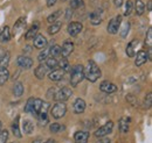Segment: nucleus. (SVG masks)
<instances>
[{
	"instance_id": "1",
	"label": "nucleus",
	"mask_w": 152,
	"mask_h": 143,
	"mask_svg": "<svg viewBox=\"0 0 152 143\" xmlns=\"http://www.w3.org/2000/svg\"><path fill=\"white\" fill-rule=\"evenodd\" d=\"M83 72H84V78H87L90 83L97 82V79L102 76L101 69L94 61H88L86 68H83Z\"/></svg>"
},
{
	"instance_id": "2",
	"label": "nucleus",
	"mask_w": 152,
	"mask_h": 143,
	"mask_svg": "<svg viewBox=\"0 0 152 143\" xmlns=\"http://www.w3.org/2000/svg\"><path fill=\"white\" fill-rule=\"evenodd\" d=\"M84 79V72H83V65L76 64L72 69V74H70V84L73 87H76L82 80Z\"/></svg>"
},
{
	"instance_id": "3",
	"label": "nucleus",
	"mask_w": 152,
	"mask_h": 143,
	"mask_svg": "<svg viewBox=\"0 0 152 143\" xmlns=\"http://www.w3.org/2000/svg\"><path fill=\"white\" fill-rule=\"evenodd\" d=\"M66 112H67V106H66L64 103H61V101L56 103L52 107V109H50V114H52V116L54 119H61V118H63L66 115Z\"/></svg>"
},
{
	"instance_id": "4",
	"label": "nucleus",
	"mask_w": 152,
	"mask_h": 143,
	"mask_svg": "<svg viewBox=\"0 0 152 143\" xmlns=\"http://www.w3.org/2000/svg\"><path fill=\"white\" fill-rule=\"evenodd\" d=\"M121 23H122V15H116L115 18H113L109 23H108V27H107V30L109 34H117L118 30H119V27H121Z\"/></svg>"
},
{
	"instance_id": "5",
	"label": "nucleus",
	"mask_w": 152,
	"mask_h": 143,
	"mask_svg": "<svg viewBox=\"0 0 152 143\" xmlns=\"http://www.w3.org/2000/svg\"><path fill=\"white\" fill-rule=\"evenodd\" d=\"M113 128H114V122L108 121L105 125L101 126L97 130H95V136L96 137H104L113 131Z\"/></svg>"
},
{
	"instance_id": "6",
	"label": "nucleus",
	"mask_w": 152,
	"mask_h": 143,
	"mask_svg": "<svg viewBox=\"0 0 152 143\" xmlns=\"http://www.w3.org/2000/svg\"><path fill=\"white\" fill-rule=\"evenodd\" d=\"M26 25H27V20L26 18H23V17H21L17 20V22L14 23V26H13V30L11 32V34H13V36H19L23 30H25V28H26Z\"/></svg>"
},
{
	"instance_id": "7",
	"label": "nucleus",
	"mask_w": 152,
	"mask_h": 143,
	"mask_svg": "<svg viewBox=\"0 0 152 143\" xmlns=\"http://www.w3.org/2000/svg\"><path fill=\"white\" fill-rule=\"evenodd\" d=\"M72 94H73L72 90L66 86V87H62V89L57 92L56 94H55V98H54V99H56L57 101L64 103V101H67V100L72 97Z\"/></svg>"
},
{
	"instance_id": "8",
	"label": "nucleus",
	"mask_w": 152,
	"mask_h": 143,
	"mask_svg": "<svg viewBox=\"0 0 152 143\" xmlns=\"http://www.w3.org/2000/svg\"><path fill=\"white\" fill-rule=\"evenodd\" d=\"M82 29H83L82 23H81V22H77V21L70 22V23L68 25V28H67L68 34L72 36V37H75V36L78 35V34L82 32Z\"/></svg>"
},
{
	"instance_id": "9",
	"label": "nucleus",
	"mask_w": 152,
	"mask_h": 143,
	"mask_svg": "<svg viewBox=\"0 0 152 143\" xmlns=\"http://www.w3.org/2000/svg\"><path fill=\"white\" fill-rule=\"evenodd\" d=\"M134 56H136V58H134V65L136 66H142L150 59V54L146 53L145 50L138 51L137 55H134Z\"/></svg>"
},
{
	"instance_id": "10",
	"label": "nucleus",
	"mask_w": 152,
	"mask_h": 143,
	"mask_svg": "<svg viewBox=\"0 0 152 143\" xmlns=\"http://www.w3.org/2000/svg\"><path fill=\"white\" fill-rule=\"evenodd\" d=\"M17 64L18 66L21 69H25V70H28L33 66V59L28 56H19L17 58Z\"/></svg>"
},
{
	"instance_id": "11",
	"label": "nucleus",
	"mask_w": 152,
	"mask_h": 143,
	"mask_svg": "<svg viewBox=\"0 0 152 143\" xmlns=\"http://www.w3.org/2000/svg\"><path fill=\"white\" fill-rule=\"evenodd\" d=\"M74 51V43L70 40H66L61 47V55L62 57L67 58L69 55H72V53Z\"/></svg>"
},
{
	"instance_id": "12",
	"label": "nucleus",
	"mask_w": 152,
	"mask_h": 143,
	"mask_svg": "<svg viewBox=\"0 0 152 143\" xmlns=\"http://www.w3.org/2000/svg\"><path fill=\"white\" fill-rule=\"evenodd\" d=\"M33 40H34V41H33V44H34V47H35L37 49H45V48L47 47L48 41H47V38L43 35L37 34Z\"/></svg>"
},
{
	"instance_id": "13",
	"label": "nucleus",
	"mask_w": 152,
	"mask_h": 143,
	"mask_svg": "<svg viewBox=\"0 0 152 143\" xmlns=\"http://www.w3.org/2000/svg\"><path fill=\"white\" fill-rule=\"evenodd\" d=\"M99 90L102 91V92H104V93H108V94H110V93H114L117 91V86L113 84V83H110V82H102L101 83V85H99Z\"/></svg>"
},
{
	"instance_id": "14",
	"label": "nucleus",
	"mask_w": 152,
	"mask_h": 143,
	"mask_svg": "<svg viewBox=\"0 0 152 143\" xmlns=\"http://www.w3.org/2000/svg\"><path fill=\"white\" fill-rule=\"evenodd\" d=\"M139 44V41L138 40H132L128 46H126V49H125V53H126V56L132 58L136 55V50H137V47Z\"/></svg>"
},
{
	"instance_id": "15",
	"label": "nucleus",
	"mask_w": 152,
	"mask_h": 143,
	"mask_svg": "<svg viewBox=\"0 0 152 143\" xmlns=\"http://www.w3.org/2000/svg\"><path fill=\"white\" fill-rule=\"evenodd\" d=\"M73 109H74L75 114H82L86 109V101L81 98H77L73 104Z\"/></svg>"
},
{
	"instance_id": "16",
	"label": "nucleus",
	"mask_w": 152,
	"mask_h": 143,
	"mask_svg": "<svg viewBox=\"0 0 152 143\" xmlns=\"http://www.w3.org/2000/svg\"><path fill=\"white\" fill-rule=\"evenodd\" d=\"M63 76H64V70H62V69H53L52 71L49 72V74H48L49 79L53 80V82L61 80L63 78Z\"/></svg>"
},
{
	"instance_id": "17",
	"label": "nucleus",
	"mask_w": 152,
	"mask_h": 143,
	"mask_svg": "<svg viewBox=\"0 0 152 143\" xmlns=\"http://www.w3.org/2000/svg\"><path fill=\"white\" fill-rule=\"evenodd\" d=\"M89 139V133L88 131H76L74 135V141L75 143H87Z\"/></svg>"
},
{
	"instance_id": "18",
	"label": "nucleus",
	"mask_w": 152,
	"mask_h": 143,
	"mask_svg": "<svg viewBox=\"0 0 152 143\" xmlns=\"http://www.w3.org/2000/svg\"><path fill=\"white\" fill-rule=\"evenodd\" d=\"M145 4L143 2V0H136L134 1V7H133V9H134V12H136V14L137 15H143L144 13H145Z\"/></svg>"
},
{
	"instance_id": "19",
	"label": "nucleus",
	"mask_w": 152,
	"mask_h": 143,
	"mask_svg": "<svg viewBox=\"0 0 152 143\" xmlns=\"http://www.w3.org/2000/svg\"><path fill=\"white\" fill-rule=\"evenodd\" d=\"M118 128L122 133H128L130 128V119L129 118H122L118 122Z\"/></svg>"
},
{
	"instance_id": "20",
	"label": "nucleus",
	"mask_w": 152,
	"mask_h": 143,
	"mask_svg": "<svg viewBox=\"0 0 152 143\" xmlns=\"http://www.w3.org/2000/svg\"><path fill=\"white\" fill-rule=\"evenodd\" d=\"M47 69H48V68H47L46 65H43V64L38 65V66L35 68V70H34L35 77H37L38 79H43L45 76H46V73H47Z\"/></svg>"
},
{
	"instance_id": "21",
	"label": "nucleus",
	"mask_w": 152,
	"mask_h": 143,
	"mask_svg": "<svg viewBox=\"0 0 152 143\" xmlns=\"http://www.w3.org/2000/svg\"><path fill=\"white\" fill-rule=\"evenodd\" d=\"M102 14H101V11H94L91 14H90V22L94 25V26H98L101 22H102Z\"/></svg>"
},
{
	"instance_id": "22",
	"label": "nucleus",
	"mask_w": 152,
	"mask_h": 143,
	"mask_svg": "<svg viewBox=\"0 0 152 143\" xmlns=\"http://www.w3.org/2000/svg\"><path fill=\"white\" fill-rule=\"evenodd\" d=\"M38 32H39V23H34V25L27 30V33L25 34V38H26V40L34 38L35 35L38 34Z\"/></svg>"
},
{
	"instance_id": "23",
	"label": "nucleus",
	"mask_w": 152,
	"mask_h": 143,
	"mask_svg": "<svg viewBox=\"0 0 152 143\" xmlns=\"http://www.w3.org/2000/svg\"><path fill=\"white\" fill-rule=\"evenodd\" d=\"M11 36H12V34H11V29H10V27L8 26H5L4 27V29H2V32L0 33V41L1 42H8L10 40H11Z\"/></svg>"
},
{
	"instance_id": "24",
	"label": "nucleus",
	"mask_w": 152,
	"mask_h": 143,
	"mask_svg": "<svg viewBox=\"0 0 152 143\" xmlns=\"http://www.w3.org/2000/svg\"><path fill=\"white\" fill-rule=\"evenodd\" d=\"M33 129H34V125H33V122L31 120H25L22 122V130H23L25 134H27V135L32 134Z\"/></svg>"
},
{
	"instance_id": "25",
	"label": "nucleus",
	"mask_w": 152,
	"mask_h": 143,
	"mask_svg": "<svg viewBox=\"0 0 152 143\" xmlns=\"http://www.w3.org/2000/svg\"><path fill=\"white\" fill-rule=\"evenodd\" d=\"M61 27H62V22H53V23H50V26L48 27V34L49 35H55L56 33L60 32Z\"/></svg>"
},
{
	"instance_id": "26",
	"label": "nucleus",
	"mask_w": 152,
	"mask_h": 143,
	"mask_svg": "<svg viewBox=\"0 0 152 143\" xmlns=\"http://www.w3.org/2000/svg\"><path fill=\"white\" fill-rule=\"evenodd\" d=\"M130 27H131V25H130V22L129 21H126V22H124L123 23V26L122 27H119L121 29H119V35L122 38H125L128 34H129V32H130Z\"/></svg>"
},
{
	"instance_id": "27",
	"label": "nucleus",
	"mask_w": 152,
	"mask_h": 143,
	"mask_svg": "<svg viewBox=\"0 0 152 143\" xmlns=\"http://www.w3.org/2000/svg\"><path fill=\"white\" fill-rule=\"evenodd\" d=\"M19 119L20 116L18 115L15 119H14V121H13V124H12V131H13V134L17 136V137H21V133H20V128H19Z\"/></svg>"
},
{
	"instance_id": "28",
	"label": "nucleus",
	"mask_w": 152,
	"mask_h": 143,
	"mask_svg": "<svg viewBox=\"0 0 152 143\" xmlns=\"http://www.w3.org/2000/svg\"><path fill=\"white\" fill-rule=\"evenodd\" d=\"M60 55H61V47H60V46L54 44V46L49 47V56H50V57L56 58L57 56H60Z\"/></svg>"
},
{
	"instance_id": "29",
	"label": "nucleus",
	"mask_w": 152,
	"mask_h": 143,
	"mask_svg": "<svg viewBox=\"0 0 152 143\" xmlns=\"http://www.w3.org/2000/svg\"><path fill=\"white\" fill-rule=\"evenodd\" d=\"M61 15H62V11H61V9H57V11H55L54 13H52V14H49V15L47 17V21H48L49 23L56 22L57 19L60 18Z\"/></svg>"
},
{
	"instance_id": "30",
	"label": "nucleus",
	"mask_w": 152,
	"mask_h": 143,
	"mask_svg": "<svg viewBox=\"0 0 152 143\" xmlns=\"http://www.w3.org/2000/svg\"><path fill=\"white\" fill-rule=\"evenodd\" d=\"M10 78V72L7 69H0V86L4 85Z\"/></svg>"
},
{
	"instance_id": "31",
	"label": "nucleus",
	"mask_w": 152,
	"mask_h": 143,
	"mask_svg": "<svg viewBox=\"0 0 152 143\" xmlns=\"http://www.w3.org/2000/svg\"><path fill=\"white\" fill-rule=\"evenodd\" d=\"M22 93H23V85L21 83H15L13 86V94L19 98L22 95Z\"/></svg>"
},
{
	"instance_id": "32",
	"label": "nucleus",
	"mask_w": 152,
	"mask_h": 143,
	"mask_svg": "<svg viewBox=\"0 0 152 143\" xmlns=\"http://www.w3.org/2000/svg\"><path fill=\"white\" fill-rule=\"evenodd\" d=\"M46 66L48 69H56V66H58L57 65L56 58H54V57H47V59H46Z\"/></svg>"
},
{
	"instance_id": "33",
	"label": "nucleus",
	"mask_w": 152,
	"mask_h": 143,
	"mask_svg": "<svg viewBox=\"0 0 152 143\" xmlns=\"http://www.w3.org/2000/svg\"><path fill=\"white\" fill-rule=\"evenodd\" d=\"M37 118H38L39 125L41 126V127H45V126L48 124V116H47V114H45V113H40V114L37 115Z\"/></svg>"
},
{
	"instance_id": "34",
	"label": "nucleus",
	"mask_w": 152,
	"mask_h": 143,
	"mask_svg": "<svg viewBox=\"0 0 152 143\" xmlns=\"http://www.w3.org/2000/svg\"><path fill=\"white\" fill-rule=\"evenodd\" d=\"M70 8H72V9L84 8V2H83V0H70Z\"/></svg>"
},
{
	"instance_id": "35",
	"label": "nucleus",
	"mask_w": 152,
	"mask_h": 143,
	"mask_svg": "<svg viewBox=\"0 0 152 143\" xmlns=\"http://www.w3.org/2000/svg\"><path fill=\"white\" fill-rule=\"evenodd\" d=\"M41 105H42V100L39 99V98H34V105H33V114L37 116L40 112V108H41Z\"/></svg>"
},
{
	"instance_id": "36",
	"label": "nucleus",
	"mask_w": 152,
	"mask_h": 143,
	"mask_svg": "<svg viewBox=\"0 0 152 143\" xmlns=\"http://www.w3.org/2000/svg\"><path fill=\"white\" fill-rule=\"evenodd\" d=\"M10 54H5L2 56V58L0 59V69H7V65L10 64Z\"/></svg>"
},
{
	"instance_id": "37",
	"label": "nucleus",
	"mask_w": 152,
	"mask_h": 143,
	"mask_svg": "<svg viewBox=\"0 0 152 143\" xmlns=\"http://www.w3.org/2000/svg\"><path fill=\"white\" fill-rule=\"evenodd\" d=\"M145 46L148 47L149 50H151L152 47V28H149L146 32V37H145Z\"/></svg>"
},
{
	"instance_id": "38",
	"label": "nucleus",
	"mask_w": 152,
	"mask_h": 143,
	"mask_svg": "<svg viewBox=\"0 0 152 143\" xmlns=\"http://www.w3.org/2000/svg\"><path fill=\"white\" fill-rule=\"evenodd\" d=\"M132 11H133V2L131 1V0H128V1L125 2V9H124V15H125V17H129V15H131Z\"/></svg>"
},
{
	"instance_id": "39",
	"label": "nucleus",
	"mask_w": 152,
	"mask_h": 143,
	"mask_svg": "<svg viewBox=\"0 0 152 143\" xmlns=\"http://www.w3.org/2000/svg\"><path fill=\"white\" fill-rule=\"evenodd\" d=\"M48 56H49V47H46V48L43 49V51H41V53H40V55H39V57H38L39 62L41 63V62L46 61Z\"/></svg>"
},
{
	"instance_id": "40",
	"label": "nucleus",
	"mask_w": 152,
	"mask_h": 143,
	"mask_svg": "<svg viewBox=\"0 0 152 143\" xmlns=\"http://www.w3.org/2000/svg\"><path fill=\"white\" fill-rule=\"evenodd\" d=\"M33 105H34V98H29L25 106V113H32L33 112Z\"/></svg>"
},
{
	"instance_id": "41",
	"label": "nucleus",
	"mask_w": 152,
	"mask_h": 143,
	"mask_svg": "<svg viewBox=\"0 0 152 143\" xmlns=\"http://www.w3.org/2000/svg\"><path fill=\"white\" fill-rule=\"evenodd\" d=\"M63 129H64V127L61 126L60 124H57V122H54V124H52V125L49 126L50 133H58L60 130H63Z\"/></svg>"
},
{
	"instance_id": "42",
	"label": "nucleus",
	"mask_w": 152,
	"mask_h": 143,
	"mask_svg": "<svg viewBox=\"0 0 152 143\" xmlns=\"http://www.w3.org/2000/svg\"><path fill=\"white\" fill-rule=\"evenodd\" d=\"M57 65L60 66V69H62V70H64V71H66V70L69 68V62L67 61V58H64V57H63L60 62H57Z\"/></svg>"
},
{
	"instance_id": "43",
	"label": "nucleus",
	"mask_w": 152,
	"mask_h": 143,
	"mask_svg": "<svg viewBox=\"0 0 152 143\" xmlns=\"http://www.w3.org/2000/svg\"><path fill=\"white\" fill-rule=\"evenodd\" d=\"M8 140V131L5 130H0V143H6Z\"/></svg>"
},
{
	"instance_id": "44",
	"label": "nucleus",
	"mask_w": 152,
	"mask_h": 143,
	"mask_svg": "<svg viewBox=\"0 0 152 143\" xmlns=\"http://www.w3.org/2000/svg\"><path fill=\"white\" fill-rule=\"evenodd\" d=\"M151 103H152V93L150 92V93H148V95L144 99V107L150 108L151 107Z\"/></svg>"
},
{
	"instance_id": "45",
	"label": "nucleus",
	"mask_w": 152,
	"mask_h": 143,
	"mask_svg": "<svg viewBox=\"0 0 152 143\" xmlns=\"http://www.w3.org/2000/svg\"><path fill=\"white\" fill-rule=\"evenodd\" d=\"M49 108H50V104H49V103L42 101V105H41V108H40L39 114H40V113H45V114H47V112H48Z\"/></svg>"
},
{
	"instance_id": "46",
	"label": "nucleus",
	"mask_w": 152,
	"mask_h": 143,
	"mask_svg": "<svg viewBox=\"0 0 152 143\" xmlns=\"http://www.w3.org/2000/svg\"><path fill=\"white\" fill-rule=\"evenodd\" d=\"M47 98H48V99H54V98H55V89H54V87L48 90V92H47Z\"/></svg>"
},
{
	"instance_id": "47",
	"label": "nucleus",
	"mask_w": 152,
	"mask_h": 143,
	"mask_svg": "<svg viewBox=\"0 0 152 143\" xmlns=\"http://www.w3.org/2000/svg\"><path fill=\"white\" fill-rule=\"evenodd\" d=\"M123 2H124V0H114V5L115 7H117V8H119L122 5H123Z\"/></svg>"
},
{
	"instance_id": "48",
	"label": "nucleus",
	"mask_w": 152,
	"mask_h": 143,
	"mask_svg": "<svg viewBox=\"0 0 152 143\" xmlns=\"http://www.w3.org/2000/svg\"><path fill=\"white\" fill-rule=\"evenodd\" d=\"M73 15V9L72 8H68L67 9V13H66V19L67 20H70V17Z\"/></svg>"
},
{
	"instance_id": "49",
	"label": "nucleus",
	"mask_w": 152,
	"mask_h": 143,
	"mask_svg": "<svg viewBox=\"0 0 152 143\" xmlns=\"http://www.w3.org/2000/svg\"><path fill=\"white\" fill-rule=\"evenodd\" d=\"M57 0H47V6L48 7H53L55 4H56Z\"/></svg>"
},
{
	"instance_id": "50",
	"label": "nucleus",
	"mask_w": 152,
	"mask_h": 143,
	"mask_svg": "<svg viewBox=\"0 0 152 143\" xmlns=\"http://www.w3.org/2000/svg\"><path fill=\"white\" fill-rule=\"evenodd\" d=\"M99 139H101V137H99ZM96 143H111V142H110L109 139H101V140H98Z\"/></svg>"
},
{
	"instance_id": "51",
	"label": "nucleus",
	"mask_w": 152,
	"mask_h": 143,
	"mask_svg": "<svg viewBox=\"0 0 152 143\" xmlns=\"http://www.w3.org/2000/svg\"><path fill=\"white\" fill-rule=\"evenodd\" d=\"M148 11H152V1L151 0H149V2H148Z\"/></svg>"
},
{
	"instance_id": "52",
	"label": "nucleus",
	"mask_w": 152,
	"mask_h": 143,
	"mask_svg": "<svg viewBox=\"0 0 152 143\" xmlns=\"http://www.w3.org/2000/svg\"><path fill=\"white\" fill-rule=\"evenodd\" d=\"M32 143H41V139H37V140H34Z\"/></svg>"
},
{
	"instance_id": "53",
	"label": "nucleus",
	"mask_w": 152,
	"mask_h": 143,
	"mask_svg": "<svg viewBox=\"0 0 152 143\" xmlns=\"http://www.w3.org/2000/svg\"><path fill=\"white\" fill-rule=\"evenodd\" d=\"M45 143H55V142H54V141H53L52 139H49V140H47V141H46Z\"/></svg>"
},
{
	"instance_id": "54",
	"label": "nucleus",
	"mask_w": 152,
	"mask_h": 143,
	"mask_svg": "<svg viewBox=\"0 0 152 143\" xmlns=\"http://www.w3.org/2000/svg\"><path fill=\"white\" fill-rule=\"evenodd\" d=\"M1 126H2V124H1V121H0V130H1Z\"/></svg>"
},
{
	"instance_id": "55",
	"label": "nucleus",
	"mask_w": 152,
	"mask_h": 143,
	"mask_svg": "<svg viewBox=\"0 0 152 143\" xmlns=\"http://www.w3.org/2000/svg\"><path fill=\"white\" fill-rule=\"evenodd\" d=\"M62 1H66V0H62Z\"/></svg>"
}]
</instances>
